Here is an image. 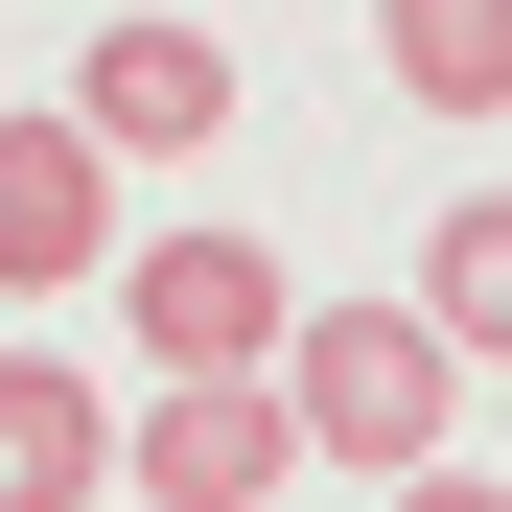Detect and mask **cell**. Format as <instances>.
Returning <instances> with one entry per match:
<instances>
[{"label":"cell","instance_id":"cell-3","mask_svg":"<svg viewBox=\"0 0 512 512\" xmlns=\"http://www.w3.org/2000/svg\"><path fill=\"white\" fill-rule=\"evenodd\" d=\"M94 163H187V140H233V47L210 24H163V0H117L94 47H70V94H47Z\"/></svg>","mask_w":512,"mask_h":512},{"label":"cell","instance_id":"cell-4","mask_svg":"<svg viewBox=\"0 0 512 512\" xmlns=\"http://www.w3.org/2000/svg\"><path fill=\"white\" fill-rule=\"evenodd\" d=\"M280 466H303L280 373H187V396H140V419H117V489H140V512H256Z\"/></svg>","mask_w":512,"mask_h":512},{"label":"cell","instance_id":"cell-10","mask_svg":"<svg viewBox=\"0 0 512 512\" xmlns=\"http://www.w3.org/2000/svg\"><path fill=\"white\" fill-rule=\"evenodd\" d=\"M94 24H117V0H94Z\"/></svg>","mask_w":512,"mask_h":512},{"label":"cell","instance_id":"cell-2","mask_svg":"<svg viewBox=\"0 0 512 512\" xmlns=\"http://www.w3.org/2000/svg\"><path fill=\"white\" fill-rule=\"evenodd\" d=\"M117 326H140V373L187 396V373H280L303 280H280L256 233H140V256H117Z\"/></svg>","mask_w":512,"mask_h":512},{"label":"cell","instance_id":"cell-8","mask_svg":"<svg viewBox=\"0 0 512 512\" xmlns=\"http://www.w3.org/2000/svg\"><path fill=\"white\" fill-rule=\"evenodd\" d=\"M396 303L443 326L466 373H512V187H489V210H419V280H396Z\"/></svg>","mask_w":512,"mask_h":512},{"label":"cell","instance_id":"cell-5","mask_svg":"<svg viewBox=\"0 0 512 512\" xmlns=\"http://www.w3.org/2000/svg\"><path fill=\"white\" fill-rule=\"evenodd\" d=\"M0 280H24V303L117 280V163L70 140V117H0Z\"/></svg>","mask_w":512,"mask_h":512},{"label":"cell","instance_id":"cell-1","mask_svg":"<svg viewBox=\"0 0 512 512\" xmlns=\"http://www.w3.org/2000/svg\"><path fill=\"white\" fill-rule=\"evenodd\" d=\"M443 396H466V350H443L419 303H303V326H280V419H303V466L419 489V466H443Z\"/></svg>","mask_w":512,"mask_h":512},{"label":"cell","instance_id":"cell-9","mask_svg":"<svg viewBox=\"0 0 512 512\" xmlns=\"http://www.w3.org/2000/svg\"><path fill=\"white\" fill-rule=\"evenodd\" d=\"M396 512H512V489H466V466H419V489H396Z\"/></svg>","mask_w":512,"mask_h":512},{"label":"cell","instance_id":"cell-6","mask_svg":"<svg viewBox=\"0 0 512 512\" xmlns=\"http://www.w3.org/2000/svg\"><path fill=\"white\" fill-rule=\"evenodd\" d=\"M0 512H117V396L0 350Z\"/></svg>","mask_w":512,"mask_h":512},{"label":"cell","instance_id":"cell-7","mask_svg":"<svg viewBox=\"0 0 512 512\" xmlns=\"http://www.w3.org/2000/svg\"><path fill=\"white\" fill-rule=\"evenodd\" d=\"M373 70L419 117H512V0H373Z\"/></svg>","mask_w":512,"mask_h":512}]
</instances>
